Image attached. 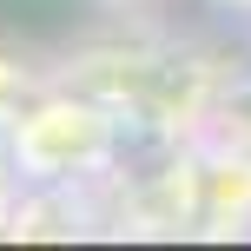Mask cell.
Here are the masks:
<instances>
[{"label":"cell","instance_id":"obj_1","mask_svg":"<svg viewBox=\"0 0 251 251\" xmlns=\"http://www.w3.org/2000/svg\"><path fill=\"white\" fill-rule=\"evenodd\" d=\"M238 7H245V13H251V0H238Z\"/></svg>","mask_w":251,"mask_h":251}]
</instances>
